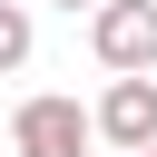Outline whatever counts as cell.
Returning <instances> with one entry per match:
<instances>
[{
	"instance_id": "obj_2",
	"label": "cell",
	"mask_w": 157,
	"mask_h": 157,
	"mask_svg": "<svg viewBox=\"0 0 157 157\" xmlns=\"http://www.w3.org/2000/svg\"><path fill=\"white\" fill-rule=\"evenodd\" d=\"M98 147V128H88V108L78 98H20V118H10V157H88Z\"/></svg>"
},
{
	"instance_id": "obj_3",
	"label": "cell",
	"mask_w": 157,
	"mask_h": 157,
	"mask_svg": "<svg viewBox=\"0 0 157 157\" xmlns=\"http://www.w3.org/2000/svg\"><path fill=\"white\" fill-rule=\"evenodd\" d=\"M88 128H98V147H157V78H108Z\"/></svg>"
},
{
	"instance_id": "obj_6",
	"label": "cell",
	"mask_w": 157,
	"mask_h": 157,
	"mask_svg": "<svg viewBox=\"0 0 157 157\" xmlns=\"http://www.w3.org/2000/svg\"><path fill=\"white\" fill-rule=\"evenodd\" d=\"M59 10H69V20H78V10H98V0H59Z\"/></svg>"
},
{
	"instance_id": "obj_1",
	"label": "cell",
	"mask_w": 157,
	"mask_h": 157,
	"mask_svg": "<svg viewBox=\"0 0 157 157\" xmlns=\"http://www.w3.org/2000/svg\"><path fill=\"white\" fill-rule=\"evenodd\" d=\"M88 49H98L108 78H157V0H98Z\"/></svg>"
},
{
	"instance_id": "obj_5",
	"label": "cell",
	"mask_w": 157,
	"mask_h": 157,
	"mask_svg": "<svg viewBox=\"0 0 157 157\" xmlns=\"http://www.w3.org/2000/svg\"><path fill=\"white\" fill-rule=\"evenodd\" d=\"M98 157H157V147H98Z\"/></svg>"
},
{
	"instance_id": "obj_4",
	"label": "cell",
	"mask_w": 157,
	"mask_h": 157,
	"mask_svg": "<svg viewBox=\"0 0 157 157\" xmlns=\"http://www.w3.org/2000/svg\"><path fill=\"white\" fill-rule=\"evenodd\" d=\"M29 49H39V20H29V0H0V78H10V69H29Z\"/></svg>"
}]
</instances>
